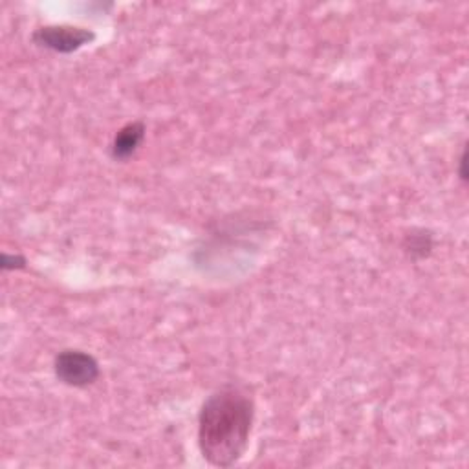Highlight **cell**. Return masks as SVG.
I'll use <instances>...</instances> for the list:
<instances>
[{
    "mask_svg": "<svg viewBox=\"0 0 469 469\" xmlns=\"http://www.w3.org/2000/svg\"><path fill=\"white\" fill-rule=\"evenodd\" d=\"M255 420V401L239 385L211 392L198 413V447L213 467H231L246 453Z\"/></svg>",
    "mask_w": 469,
    "mask_h": 469,
    "instance_id": "obj_1",
    "label": "cell"
},
{
    "mask_svg": "<svg viewBox=\"0 0 469 469\" xmlns=\"http://www.w3.org/2000/svg\"><path fill=\"white\" fill-rule=\"evenodd\" d=\"M53 372L62 385L87 389L98 381L101 369L92 354L78 349H66L55 356Z\"/></svg>",
    "mask_w": 469,
    "mask_h": 469,
    "instance_id": "obj_2",
    "label": "cell"
},
{
    "mask_svg": "<svg viewBox=\"0 0 469 469\" xmlns=\"http://www.w3.org/2000/svg\"><path fill=\"white\" fill-rule=\"evenodd\" d=\"M32 41L46 50H52L55 53L69 55L83 46L96 41V33L92 30L81 28V26H70V24H50L41 26L33 32Z\"/></svg>",
    "mask_w": 469,
    "mask_h": 469,
    "instance_id": "obj_3",
    "label": "cell"
},
{
    "mask_svg": "<svg viewBox=\"0 0 469 469\" xmlns=\"http://www.w3.org/2000/svg\"><path fill=\"white\" fill-rule=\"evenodd\" d=\"M147 127L144 121H130L123 125L110 144V158L116 162L130 160L145 140Z\"/></svg>",
    "mask_w": 469,
    "mask_h": 469,
    "instance_id": "obj_4",
    "label": "cell"
},
{
    "mask_svg": "<svg viewBox=\"0 0 469 469\" xmlns=\"http://www.w3.org/2000/svg\"><path fill=\"white\" fill-rule=\"evenodd\" d=\"M435 239L427 230H411L404 237V249L413 260H424L433 253Z\"/></svg>",
    "mask_w": 469,
    "mask_h": 469,
    "instance_id": "obj_5",
    "label": "cell"
},
{
    "mask_svg": "<svg viewBox=\"0 0 469 469\" xmlns=\"http://www.w3.org/2000/svg\"><path fill=\"white\" fill-rule=\"evenodd\" d=\"M3 270H23L26 267V258L23 255H10V253H3Z\"/></svg>",
    "mask_w": 469,
    "mask_h": 469,
    "instance_id": "obj_6",
    "label": "cell"
},
{
    "mask_svg": "<svg viewBox=\"0 0 469 469\" xmlns=\"http://www.w3.org/2000/svg\"><path fill=\"white\" fill-rule=\"evenodd\" d=\"M458 176L462 182H467V173H465V151H462L460 160H458Z\"/></svg>",
    "mask_w": 469,
    "mask_h": 469,
    "instance_id": "obj_7",
    "label": "cell"
}]
</instances>
